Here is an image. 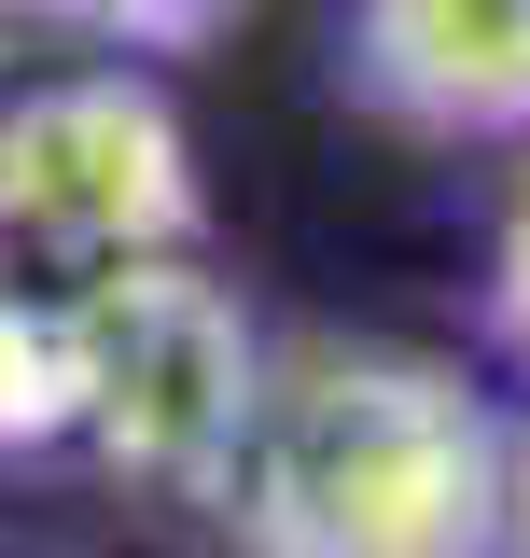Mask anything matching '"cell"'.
I'll return each instance as SVG.
<instances>
[{"label":"cell","instance_id":"6da1fadb","mask_svg":"<svg viewBox=\"0 0 530 558\" xmlns=\"http://www.w3.org/2000/svg\"><path fill=\"white\" fill-rule=\"evenodd\" d=\"M517 517V433L461 363L392 336L265 349L252 447L224 475L238 558H503Z\"/></svg>","mask_w":530,"mask_h":558},{"label":"cell","instance_id":"7a4b0ae2","mask_svg":"<svg viewBox=\"0 0 530 558\" xmlns=\"http://www.w3.org/2000/svg\"><path fill=\"white\" fill-rule=\"evenodd\" d=\"M70 418L98 433V461L168 502H224L238 447H252V405H265V349L252 322L209 293L196 266H112L70 293Z\"/></svg>","mask_w":530,"mask_h":558},{"label":"cell","instance_id":"3957f363","mask_svg":"<svg viewBox=\"0 0 530 558\" xmlns=\"http://www.w3.org/2000/svg\"><path fill=\"white\" fill-rule=\"evenodd\" d=\"M0 223L43 238V252L84 266V279L182 252V238H196L182 126H168L140 84H43V98L0 126Z\"/></svg>","mask_w":530,"mask_h":558},{"label":"cell","instance_id":"277c9868","mask_svg":"<svg viewBox=\"0 0 530 558\" xmlns=\"http://www.w3.org/2000/svg\"><path fill=\"white\" fill-rule=\"evenodd\" d=\"M363 112L419 140H517L530 126V0H349Z\"/></svg>","mask_w":530,"mask_h":558},{"label":"cell","instance_id":"5b68a950","mask_svg":"<svg viewBox=\"0 0 530 558\" xmlns=\"http://www.w3.org/2000/svg\"><path fill=\"white\" fill-rule=\"evenodd\" d=\"M0 14L70 28V43H112V57H196V43H224L252 0H0Z\"/></svg>","mask_w":530,"mask_h":558},{"label":"cell","instance_id":"8992f818","mask_svg":"<svg viewBox=\"0 0 530 558\" xmlns=\"http://www.w3.org/2000/svg\"><path fill=\"white\" fill-rule=\"evenodd\" d=\"M503 558H530V517H517V545H503Z\"/></svg>","mask_w":530,"mask_h":558}]
</instances>
